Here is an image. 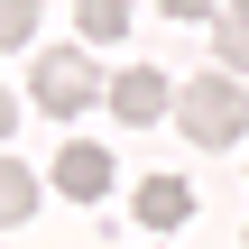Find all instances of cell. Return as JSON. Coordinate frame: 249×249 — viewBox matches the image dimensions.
Returning <instances> with one entry per match:
<instances>
[{"instance_id": "obj_3", "label": "cell", "mask_w": 249, "mask_h": 249, "mask_svg": "<svg viewBox=\"0 0 249 249\" xmlns=\"http://www.w3.org/2000/svg\"><path fill=\"white\" fill-rule=\"evenodd\" d=\"M102 102H111L129 129H148V120H166V111H176V83H166L157 65H129V74H111V92H102Z\"/></svg>"}, {"instance_id": "obj_9", "label": "cell", "mask_w": 249, "mask_h": 249, "mask_svg": "<svg viewBox=\"0 0 249 249\" xmlns=\"http://www.w3.org/2000/svg\"><path fill=\"white\" fill-rule=\"evenodd\" d=\"M37 37V0H0V55Z\"/></svg>"}, {"instance_id": "obj_6", "label": "cell", "mask_w": 249, "mask_h": 249, "mask_svg": "<svg viewBox=\"0 0 249 249\" xmlns=\"http://www.w3.org/2000/svg\"><path fill=\"white\" fill-rule=\"evenodd\" d=\"M213 65L249 74V0H222V28H213Z\"/></svg>"}, {"instance_id": "obj_1", "label": "cell", "mask_w": 249, "mask_h": 249, "mask_svg": "<svg viewBox=\"0 0 249 249\" xmlns=\"http://www.w3.org/2000/svg\"><path fill=\"white\" fill-rule=\"evenodd\" d=\"M176 120H185V139H194V148H231V139H249V83L213 65L203 83H185V92H176Z\"/></svg>"}, {"instance_id": "obj_5", "label": "cell", "mask_w": 249, "mask_h": 249, "mask_svg": "<svg viewBox=\"0 0 249 249\" xmlns=\"http://www.w3.org/2000/svg\"><path fill=\"white\" fill-rule=\"evenodd\" d=\"M129 213H139V231H176V222L194 213V185H185V176H148V185L129 194Z\"/></svg>"}, {"instance_id": "obj_11", "label": "cell", "mask_w": 249, "mask_h": 249, "mask_svg": "<svg viewBox=\"0 0 249 249\" xmlns=\"http://www.w3.org/2000/svg\"><path fill=\"white\" fill-rule=\"evenodd\" d=\"M9 129H18V92L0 83V148H9Z\"/></svg>"}, {"instance_id": "obj_8", "label": "cell", "mask_w": 249, "mask_h": 249, "mask_svg": "<svg viewBox=\"0 0 249 249\" xmlns=\"http://www.w3.org/2000/svg\"><path fill=\"white\" fill-rule=\"evenodd\" d=\"M28 213H37V176H28V166H18V157H0V222H9V231H18V222H28Z\"/></svg>"}, {"instance_id": "obj_7", "label": "cell", "mask_w": 249, "mask_h": 249, "mask_svg": "<svg viewBox=\"0 0 249 249\" xmlns=\"http://www.w3.org/2000/svg\"><path fill=\"white\" fill-rule=\"evenodd\" d=\"M74 28H83V46H111V37H129V0H74Z\"/></svg>"}, {"instance_id": "obj_2", "label": "cell", "mask_w": 249, "mask_h": 249, "mask_svg": "<svg viewBox=\"0 0 249 249\" xmlns=\"http://www.w3.org/2000/svg\"><path fill=\"white\" fill-rule=\"evenodd\" d=\"M102 92H111V74H92L83 46H46V55H37V111L74 120V111H92Z\"/></svg>"}, {"instance_id": "obj_4", "label": "cell", "mask_w": 249, "mask_h": 249, "mask_svg": "<svg viewBox=\"0 0 249 249\" xmlns=\"http://www.w3.org/2000/svg\"><path fill=\"white\" fill-rule=\"evenodd\" d=\"M55 194H65V203H102V194H111V148L65 139V148H55Z\"/></svg>"}, {"instance_id": "obj_10", "label": "cell", "mask_w": 249, "mask_h": 249, "mask_svg": "<svg viewBox=\"0 0 249 249\" xmlns=\"http://www.w3.org/2000/svg\"><path fill=\"white\" fill-rule=\"evenodd\" d=\"M166 18H222V0H157Z\"/></svg>"}]
</instances>
